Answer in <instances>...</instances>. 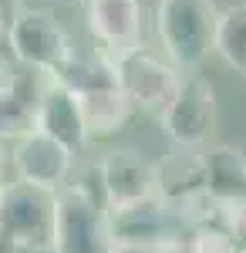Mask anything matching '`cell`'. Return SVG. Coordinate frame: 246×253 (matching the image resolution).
Returning <instances> with one entry per match:
<instances>
[{
  "label": "cell",
  "mask_w": 246,
  "mask_h": 253,
  "mask_svg": "<svg viewBox=\"0 0 246 253\" xmlns=\"http://www.w3.org/2000/svg\"><path fill=\"white\" fill-rule=\"evenodd\" d=\"M219 7L212 0H159L155 3V34L159 51L179 68L196 71L212 58Z\"/></svg>",
  "instance_id": "obj_1"
},
{
  "label": "cell",
  "mask_w": 246,
  "mask_h": 253,
  "mask_svg": "<svg viewBox=\"0 0 246 253\" xmlns=\"http://www.w3.org/2000/svg\"><path fill=\"white\" fill-rule=\"evenodd\" d=\"M115 247L105 199L88 182H64L54 193L51 253H115Z\"/></svg>",
  "instance_id": "obj_2"
},
{
  "label": "cell",
  "mask_w": 246,
  "mask_h": 253,
  "mask_svg": "<svg viewBox=\"0 0 246 253\" xmlns=\"http://www.w3.org/2000/svg\"><path fill=\"white\" fill-rule=\"evenodd\" d=\"M108 58L115 68V84L132 105V112H145V115L159 118L169 108V101L182 84V71L159 47H149L145 41H138Z\"/></svg>",
  "instance_id": "obj_3"
},
{
  "label": "cell",
  "mask_w": 246,
  "mask_h": 253,
  "mask_svg": "<svg viewBox=\"0 0 246 253\" xmlns=\"http://www.w3.org/2000/svg\"><path fill=\"white\" fill-rule=\"evenodd\" d=\"M7 47L17 64L41 75H54L75 51L57 14L44 7H17L7 17Z\"/></svg>",
  "instance_id": "obj_4"
},
{
  "label": "cell",
  "mask_w": 246,
  "mask_h": 253,
  "mask_svg": "<svg viewBox=\"0 0 246 253\" xmlns=\"http://www.w3.org/2000/svg\"><path fill=\"white\" fill-rule=\"evenodd\" d=\"M216 122H219V108H216L212 84L199 75H182V84H179L175 98L159 115L162 135L172 142V149L203 152L216 138Z\"/></svg>",
  "instance_id": "obj_5"
},
{
  "label": "cell",
  "mask_w": 246,
  "mask_h": 253,
  "mask_svg": "<svg viewBox=\"0 0 246 253\" xmlns=\"http://www.w3.org/2000/svg\"><path fill=\"white\" fill-rule=\"evenodd\" d=\"M0 236L17 250H51L54 236V193L31 182H3L0 189Z\"/></svg>",
  "instance_id": "obj_6"
},
{
  "label": "cell",
  "mask_w": 246,
  "mask_h": 253,
  "mask_svg": "<svg viewBox=\"0 0 246 253\" xmlns=\"http://www.w3.org/2000/svg\"><path fill=\"white\" fill-rule=\"evenodd\" d=\"M108 219H112V233L118 247H175L189 233L182 216L172 206H165L159 196L108 210Z\"/></svg>",
  "instance_id": "obj_7"
},
{
  "label": "cell",
  "mask_w": 246,
  "mask_h": 253,
  "mask_svg": "<svg viewBox=\"0 0 246 253\" xmlns=\"http://www.w3.org/2000/svg\"><path fill=\"white\" fill-rule=\"evenodd\" d=\"M98 189L108 210L155 196V162L138 149H112L98 162Z\"/></svg>",
  "instance_id": "obj_8"
},
{
  "label": "cell",
  "mask_w": 246,
  "mask_h": 253,
  "mask_svg": "<svg viewBox=\"0 0 246 253\" xmlns=\"http://www.w3.org/2000/svg\"><path fill=\"white\" fill-rule=\"evenodd\" d=\"M51 75L31 71L14 61V68L0 71V142L34 132V108L47 88Z\"/></svg>",
  "instance_id": "obj_9"
},
{
  "label": "cell",
  "mask_w": 246,
  "mask_h": 253,
  "mask_svg": "<svg viewBox=\"0 0 246 253\" xmlns=\"http://www.w3.org/2000/svg\"><path fill=\"white\" fill-rule=\"evenodd\" d=\"M34 128L41 135L54 138L57 145H64L71 156L88 149V125H84V108H81V98L71 95L68 88H61L54 78L47 81L44 95H41L38 108H34Z\"/></svg>",
  "instance_id": "obj_10"
},
{
  "label": "cell",
  "mask_w": 246,
  "mask_h": 253,
  "mask_svg": "<svg viewBox=\"0 0 246 253\" xmlns=\"http://www.w3.org/2000/svg\"><path fill=\"white\" fill-rule=\"evenodd\" d=\"M10 162H14V169H17L20 182H31V186H38V189L57 193V189L68 182V175H71L75 156H71L64 145H57L54 138L41 135L38 128H34V132H27V135H20L17 142H14Z\"/></svg>",
  "instance_id": "obj_11"
},
{
  "label": "cell",
  "mask_w": 246,
  "mask_h": 253,
  "mask_svg": "<svg viewBox=\"0 0 246 253\" xmlns=\"http://www.w3.org/2000/svg\"><path fill=\"white\" fill-rule=\"evenodd\" d=\"M88 34L105 54L125 51L142 41V0H81Z\"/></svg>",
  "instance_id": "obj_12"
},
{
  "label": "cell",
  "mask_w": 246,
  "mask_h": 253,
  "mask_svg": "<svg viewBox=\"0 0 246 253\" xmlns=\"http://www.w3.org/2000/svg\"><path fill=\"white\" fill-rule=\"evenodd\" d=\"M155 196L172 206L175 213H186L196 203L206 199L203 186V159L192 149H172L169 156L155 162Z\"/></svg>",
  "instance_id": "obj_13"
},
{
  "label": "cell",
  "mask_w": 246,
  "mask_h": 253,
  "mask_svg": "<svg viewBox=\"0 0 246 253\" xmlns=\"http://www.w3.org/2000/svg\"><path fill=\"white\" fill-rule=\"evenodd\" d=\"M206 196L219 206L246 199V152L236 142H209L199 152Z\"/></svg>",
  "instance_id": "obj_14"
},
{
  "label": "cell",
  "mask_w": 246,
  "mask_h": 253,
  "mask_svg": "<svg viewBox=\"0 0 246 253\" xmlns=\"http://www.w3.org/2000/svg\"><path fill=\"white\" fill-rule=\"evenodd\" d=\"M51 78H54L61 88H68L71 95H78V98L118 88V84H115L112 58H108L105 51H98V54H78V51H71L68 61L57 68Z\"/></svg>",
  "instance_id": "obj_15"
},
{
  "label": "cell",
  "mask_w": 246,
  "mask_h": 253,
  "mask_svg": "<svg viewBox=\"0 0 246 253\" xmlns=\"http://www.w3.org/2000/svg\"><path fill=\"white\" fill-rule=\"evenodd\" d=\"M81 108H84V125H88L91 142L122 132V128L128 125V118L135 115L132 105L125 101V95H122L118 88L98 91V95H84L81 98Z\"/></svg>",
  "instance_id": "obj_16"
},
{
  "label": "cell",
  "mask_w": 246,
  "mask_h": 253,
  "mask_svg": "<svg viewBox=\"0 0 246 253\" xmlns=\"http://www.w3.org/2000/svg\"><path fill=\"white\" fill-rule=\"evenodd\" d=\"M212 54H219L223 64L236 75H246V0H236L219 10Z\"/></svg>",
  "instance_id": "obj_17"
},
{
  "label": "cell",
  "mask_w": 246,
  "mask_h": 253,
  "mask_svg": "<svg viewBox=\"0 0 246 253\" xmlns=\"http://www.w3.org/2000/svg\"><path fill=\"white\" fill-rule=\"evenodd\" d=\"M172 253H236V247L223 226H192L172 247Z\"/></svg>",
  "instance_id": "obj_18"
},
{
  "label": "cell",
  "mask_w": 246,
  "mask_h": 253,
  "mask_svg": "<svg viewBox=\"0 0 246 253\" xmlns=\"http://www.w3.org/2000/svg\"><path fill=\"white\" fill-rule=\"evenodd\" d=\"M219 226L233 240L236 253H246V199L233 206H219Z\"/></svg>",
  "instance_id": "obj_19"
},
{
  "label": "cell",
  "mask_w": 246,
  "mask_h": 253,
  "mask_svg": "<svg viewBox=\"0 0 246 253\" xmlns=\"http://www.w3.org/2000/svg\"><path fill=\"white\" fill-rule=\"evenodd\" d=\"M115 253H172V247H115Z\"/></svg>",
  "instance_id": "obj_20"
},
{
  "label": "cell",
  "mask_w": 246,
  "mask_h": 253,
  "mask_svg": "<svg viewBox=\"0 0 246 253\" xmlns=\"http://www.w3.org/2000/svg\"><path fill=\"white\" fill-rule=\"evenodd\" d=\"M78 0H34V3H27V7H44V10H57V7H71Z\"/></svg>",
  "instance_id": "obj_21"
},
{
  "label": "cell",
  "mask_w": 246,
  "mask_h": 253,
  "mask_svg": "<svg viewBox=\"0 0 246 253\" xmlns=\"http://www.w3.org/2000/svg\"><path fill=\"white\" fill-rule=\"evenodd\" d=\"M17 7H24V0H0V10H3L7 17H10V14H14Z\"/></svg>",
  "instance_id": "obj_22"
},
{
  "label": "cell",
  "mask_w": 246,
  "mask_h": 253,
  "mask_svg": "<svg viewBox=\"0 0 246 253\" xmlns=\"http://www.w3.org/2000/svg\"><path fill=\"white\" fill-rule=\"evenodd\" d=\"M0 253H20V250L10 243V240H7V236H0Z\"/></svg>",
  "instance_id": "obj_23"
},
{
  "label": "cell",
  "mask_w": 246,
  "mask_h": 253,
  "mask_svg": "<svg viewBox=\"0 0 246 253\" xmlns=\"http://www.w3.org/2000/svg\"><path fill=\"white\" fill-rule=\"evenodd\" d=\"M3 166H7V152H3V142H0V189H3Z\"/></svg>",
  "instance_id": "obj_24"
},
{
  "label": "cell",
  "mask_w": 246,
  "mask_h": 253,
  "mask_svg": "<svg viewBox=\"0 0 246 253\" xmlns=\"http://www.w3.org/2000/svg\"><path fill=\"white\" fill-rule=\"evenodd\" d=\"M3 38H7V14L0 10V44H3Z\"/></svg>",
  "instance_id": "obj_25"
}]
</instances>
